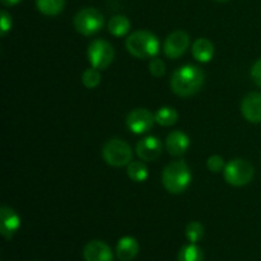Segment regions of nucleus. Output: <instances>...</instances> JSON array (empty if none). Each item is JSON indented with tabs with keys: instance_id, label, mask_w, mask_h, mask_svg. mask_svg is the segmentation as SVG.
Instances as JSON below:
<instances>
[{
	"instance_id": "1",
	"label": "nucleus",
	"mask_w": 261,
	"mask_h": 261,
	"mask_svg": "<svg viewBox=\"0 0 261 261\" xmlns=\"http://www.w3.org/2000/svg\"><path fill=\"white\" fill-rule=\"evenodd\" d=\"M204 83V73L199 66L182 65L172 74L171 89L178 97H191L200 91Z\"/></svg>"
},
{
	"instance_id": "2",
	"label": "nucleus",
	"mask_w": 261,
	"mask_h": 261,
	"mask_svg": "<svg viewBox=\"0 0 261 261\" xmlns=\"http://www.w3.org/2000/svg\"><path fill=\"white\" fill-rule=\"evenodd\" d=\"M126 50L137 59H153L160 53V41L149 31H137L126 38Z\"/></svg>"
},
{
	"instance_id": "3",
	"label": "nucleus",
	"mask_w": 261,
	"mask_h": 261,
	"mask_svg": "<svg viewBox=\"0 0 261 261\" xmlns=\"http://www.w3.org/2000/svg\"><path fill=\"white\" fill-rule=\"evenodd\" d=\"M191 182V171L184 161H176L167 165L162 173V184L171 194H181Z\"/></svg>"
},
{
	"instance_id": "4",
	"label": "nucleus",
	"mask_w": 261,
	"mask_h": 261,
	"mask_svg": "<svg viewBox=\"0 0 261 261\" xmlns=\"http://www.w3.org/2000/svg\"><path fill=\"white\" fill-rule=\"evenodd\" d=\"M102 155L107 165L112 167H122L132 162L133 150L126 142L119 138H114L103 145Z\"/></svg>"
},
{
	"instance_id": "5",
	"label": "nucleus",
	"mask_w": 261,
	"mask_h": 261,
	"mask_svg": "<svg viewBox=\"0 0 261 261\" xmlns=\"http://www.w3.org/2000/svg\"><path fill=\"white\" fill-rule=\"evenodd\" d=\"M103 14L96 8H84L74 17V27L83 36H92L103 27Z\"/></svg>"
},
{
	"instance_id": "6",
	"label": "nucleus",
	"mask_w": 261,
	"mask_h": 261,
	"mask_svg": "<svg viewBox=\"0 0 261 261\" xmlns=\"http://www.w3.org/2000/svg\"><path fill=\"white\" fill-rule=\"evenodd\" d=\"M224 180L232 186L241 188L251 182L254 177V167L245 160H232L226 165L223 171Z\"/></svg>"
},
{
	"instance_id": "7",
	"label": "nucleus",
	"mask_w": 261,
	"mask_h": 261,
	"mask_svg": "<svg viewBox=\"0 0 261 261\" xmlns=\"http://www.w3.org/2000/svg\"><path fill=\"white\" fill-rule=\"evenodd\" d=\"M115 58L114 47L105 40H96L88 46V60L98 70L109 68Z\"/></svg>"
},
{
	"instance_id": "8",
	"label": "nucleus",
	"mask_w": 261,
	"mask_h": 261,
	"mask_svg": "<svg viewBox=\"0 0 261 261\" xmlns=\"http://www.w3.org/2000/svg\"><path fill=\"white\" fill-rule=\"evenodd\" d=\"M155 122L154 115L147 109L133 110L126 117V126L134 134H144L149 132Z\"/></svg>"
},
{
	"instance_id": "9",
	"label": "nucleus",
	"mask_w": 261,
	"mask_h": 261,
	"mask_svg": "<svg viewBox=\"0 0 261 261\" xmlns=\"http://www.w3.org/2000/svg\"><path fill=\"white\" fill-rule=\"evenodd\" d=\"M190 45V37L184 31H175L166 38L163 43V53L168 59H178L185 54Z\"/></svg>"
},
{
	"instance_id": "10",
	"label": "nucleus",
	"mask_w": 261,
	"mask_h": 261,
	"mask_svg": "<svg viewBox=\"0 0 261 261\" xmlns=\"http://www.w3.org/2000/svg\"><path fill=\"white\" fill-rule=\"evenodd\" d=\"M20 227V218L17 212L10 206L0 208V232L5 240H12L15 232Z\"/></svg>"
},
{
	"instance_id": "11",
	"label": "nucleus",
	"mask_w": 261,
	"mask_h": 261,
	"mask_svg": "<svg viewBox=\"0 0 261 261\" xmlns=\"http://www.w3.org/2000/svg\"><path fill=\"white\" fill-rule=\"evenodd\" d=\"M162 153V142L157 137H147L137 144V154L145 162L155 161Z\"/></svg>"
},
{
	"instance_id": "12",
	"label": "nucleus",
	"mask_w": 261,
	"mask_h": 261,
	"mask_svg": "<svg viewBox=\"0 0 261 261\" xmlns=\"http://www.w3.org/2000/svg\"><path fill=\"white\" fill-rule=\"evenodd\" d=\"M241 112L245 119L254 124L261 122V93L252 92L249 93L241 103Z\"/></svg>"
},
{
	"instance_id": "13",
	"label": "nucleus",
	"mask_w": 261,
	"mask_h": 261,
	"mask_svg": "<svg viewBox=\"0 0 261 261\" xmlns=\"http://www.w3.org/2000/svg\"><path fill=\"white\" fill-rule=\"evenodd\" d=\"M83 256L86 261H114V255L110 246L99 240H94L86 245Z\"/></svg>"
},
{
	"instance_id": "14",
	"label": "nucleus",
	"mask_w": 261,
	"mask_h": 261,
	"mask_svg": "<svg viewBox=\"0 0 261 261\" xmlns=\"http://www.w3.org/2000/svg\"><path fill=\"white\" fill-rule=\"evenodd\" d=\"M190 147V139L188 135L182 132H172L168 134L167 139H166V149L168 150L171 155H182L186 150Z\"/></svg>"
},
{
	"instance_id": "15",
	"label": "nucleus",
	"mask_w": 261,
	"mask_h": 261,
	"mask_svg": "<svg viewBox=\"0 0 261 261\" xmlns=\"http://www.w3.org/2000/svg\"><path fill=\"white\" fill-rule=\"evenodd\" d=\"M139 252V244L132 236H125L120 239L116 246V255L121 261H132Z\"/></svg>"
},
{
	"instance_id": "16",
	"label": "nucleus",
	"mask_w": 261,
	"mask_h": 261,
	"mask_svg": "<svg viewBox=\"0 0 261 261\" xmlns=\"http://www.w3.org/2000/svg\"><path fill=\"white\" fill-rule=\"evenodd\" d=\"M193 56L200 63H209L214 56V46L208 38H198L193 45Z\"/></svg>"
},
{
	"instance_id": "17",
	"label": "nucleus",
	"mask_w": 261,
	"mask_h": 261,
	"mask_svg": "<svg viewBox=\"0 0 261 261\" xmlns=\"http://www.w3.org/2000/svg\"><path fill=\"white\" fill-rule=\"evenodd\" d=\"M130 31V20L121 14L114 15L109 22V32L116 37H122Z\"/></svg>"
},
{
	"instance_id": "18",
	"label": "nucleus",
	"mask_w": 261,
	"mask_h": 261,
	"mask_svg": "<svg viewBox=\"0 0 261 261\" xmlns=\"http://www.w3.org/2000/svg\"><path fill=\"white\" fill-rule=\"evenodd\" d=\"M38 12L45 15H58L65 7V0H36Z\"/></svg>"
},
{
	"instance_id": "19",
	"label": "nucleus",
	"mask_w": 261,
	"mask_h": 261,
	"mask_svg": "<svg viewBox=\"0 0 261 261\" xmlns=\"http://www.w3.org/2000/svg\"><path fill=\"white\" fill-rule=\"evenodd\" d=\"M154 119L155 122L161 126H172L177 122L178 119V114L175 109L172 107H161L157 112L154 114Z\"/></svg>"
},
{
	"instance_id": "20",
	"label": "nucleus",
	"mask_w": 261,
	"mask_h": 261,
	"mask_svg": "<svg viewBox=\"0 0 261 261\" xmlns=\"http://www.w3.org/2000/svg\"><path fill=\"white\" fill-rule=\"evenodd\" d=\"M148 168L140 161H133L127 165V176L134 182H144L148 178Z\"/></svg>"
},
{
	"instance_id": "21",
	"label": "nucleus",
	"mask_w": 261,
	"mask_h": 261,
	"mask_svg": "<svg viewBox=\"0 0 261 261\" xmlns=\"http://www.w3.org/2000/svg\"><path fill=\"white\" fill-rule=\"evenodd\" d=\"M178 261H204V254L195 244L186 245L178 252Z\"/></svg>"
},
{
	"instance_id": "22",
	"label": "nucleus",
	"mask_w": 261,
	"mask_h": 261,
	"mask_svg": "<svg viewBox=\"0 0 261 261\" xmlns=\"http://www.w3.org/2000/svg\"><path fill=\"white\" fill-rule=\"evenodd\" d=\"M186 239L191 242V244H196L200 241L204 236V227L200 222H190L186 226L185 229Z\"/></svg>"
},
{
	"instance_id": "23",
	"label": "nucleus",
	"mask_w": 261,
	"mask_h": 261,
	"mask_svg": "<svg viewBox=\"0 0 261 261\" xmlns=\"http://www.w3.org/2000/svg\"><path fill=\"white\" fill-rule=\"evenodd\" d=\"M82 82H83L84 87L89 89H93L101 83V73L98 69L96 68H89L82 75Z\"/></svg>"
},
{
	"instance_id": "24",
	"label": "nucleus",
	"mask_w": 261,
	"mask_h": 261,
	"mask_svg": "<svg viewBox=\"0 0 261 261\" xmlns=\"http://www.w3.org/2000/svg\"><path fill=\"white\" fill-rule=\"evenodd\" d=\"M206 166H208L209 171H212L213 173H218L224 171V167H226V163H224V160L218 154L211 155L206 161Z\"/></svg>"
},
{
	"instance_id": "25",
	"label": "nucleus",
	"mask_w": 261,
	"mask_h": 261,
	"mask_svg": "<svg viewBox=\"0 0 261 261\" xmlns=\"http://www.w3.org/2000/svg\"><path fill=\"white\" fill-rule=\"evenodd\" d=\"M149 71L153 76L155 78H161L166 71V65L163 60L157 58H153L149 63Z\"/></svg>"
},
{
	"instance_id": "26",
	"label": "nucleus",
	"mask_w": 261,
	"mask_h": 261,
	"mask_svg": "<svg viewBox=\"0 0 261 261\" xmlns=\"http://www.w3.org/2000/svg\"><path fill=\"white\" fill-rule=\"evenodd\" d=\"M0 33H2V37H5L8 32L12 30V17H10L9 13L7 10H2L0 13Z\"/></svg>"
},
{
	"instance_id": "27",
	"label": "nucleus",
	"mask_w": 261,
	"mask_h": 261,
	"mask_svg": "<svg viewBox=\"0 0 261 261\" xmlns=\"http://www.w3.org/2000/svg\"><path fill=\"white\" fill-rule=\"evenodd\" d=\"M251 78L255 82V84L261 87V59L256 61L251 68Z\"/></svg>"
},
{
	"instance_id": "28",
	"label": "nucleus",
	"mask_w": 261,
	"mask_h": 261,
	"mask_svg": "<svg viewBox=\"0 0 261 261\" xmlns=\"http://www.w3.org/2000/svg\"><path fill=\"white\" fill-rule=\"evenodd\" d=\"M0 2H2V4L5 5V7H13V5L18 4L20 0H0Z\"/></svg>"
},
{
	"instance_id": "29",
	"label": "nucleus",
	"mask_w": 261,
	"mask_h": 261,
	"mask_svg": "<svg viewBox=\"0 0 261 261\" xmlns=\"http://www.w3.org/2000/svg\"><path fill=\"white\" fill-rule=\"evenodd\" d=\"M213 2H216V3H226V2H228V0H213Z\"/></svg>"
}]
</instances>
